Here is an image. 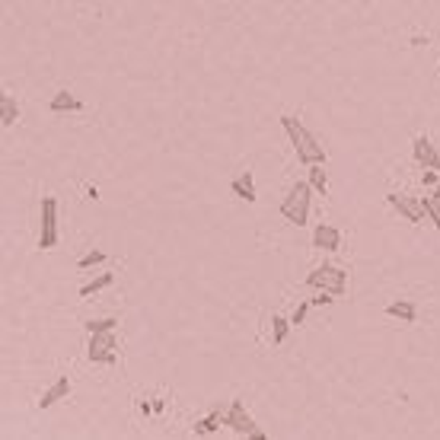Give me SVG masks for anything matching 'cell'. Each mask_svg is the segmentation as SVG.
<instances>
[{"label": "cell", "instance_id": "obj_1", "mask_svg": "<svg viewBox=\"0 0 440 440\" xmlns=\"http://www.w3.org/2000/svg\"><path fill=\"white\" fill-rule=\"evenodd\" d=\"M281 128H284V134L291 138L293 154H297V160H300L303 166L326 163V160H329V156H326V147L319 144V138H316L297 115H287L284 112V115H281Z\"/></svg>", "mask_w": 440, "mask_h": 440}, {"label": "cell", "instance_id": "obj_2", "mask_svg": "<svg viewBox=\"0 0 440 440\" xmlns=\"http://www.w3.org/2000/svg\"><path fill=\"white\" fill-rule=\"evenodd\" d=\"M313 185L310 179H303V182H293L291 192L284 195V201H281V217L293 227H306L310 223V211H313Z\"/></svg>", "mask_w": 440, "mask_h": 440}, {"label": "cell", "instance_id": "obj_3", "mask_svg": "<svg viewBox=\"0 0 440 440\" xmlns=\"http://www.w3.org/2000/svg\"><path fill=\"white\" fill-rule=\"evenodd\" d=\"M306 287L310 291H329L335 297H341V293L348 291V271L341 265H316L306 275Z\"/></svg>", "mask_w": 440, "mask_h": 440}, {"label": "cell", "instance_id": "obj_4", "mask_svg": "<svg viewBox=\"0 0 440 440\" xmlns=\"http://www.w3.org/2000/svg\"><path fill=\"white\" fill-rule=\"evenodd\" d=\"M223 424H227L233 434H239V437H265V431L256 424V418L246 412V405H243V399H233V402L227 405V412H223Z\"/></svg>", "mask_w": 440, "mask_h": 440}, {"label": "cell", "instance_id": "obj_5", "mask_svg": "<svg viewBox=\"0 0 440 440\" xmlns=\"http://www.w3.org/2000/svg\"><path fill=\"white\" fill-rule=\"evenodd\" d=\"M86 360L90 364H119V339L115 332H93L86 345Z\"/></svg>", "mask_w": 440, "mask_h": 440}, {"label": "cell", "instance_id": "obj_6", "mask_svg": "<svg viewBox=\"0 0 440 440\" xmlns=\"http://www.w3.org/2000/svg\"><path fill=\"white\" fill-rule=\"evenodd\" d=\"M61 233H58V198L45 195L42 198V230H38V249H55Z\"/></svg>", "mask_w": 440, "mask_h": 440}, {"label": "cell", "instance_id": "obj_7", "mask_svg": "<svg viewBox=\"0 0 440 440\" xmlns=\"http://www.w3.org/2000/svg\"><path fill=\"white\" fill-rule=\"evenodd\" d=\"M386 204L393 208L395 214L402 220H408V223H424V208H421V201L418 198H412V195H399V192H389L386 195Z\"/></svg>", "mask_w": 440, "mask_h": 440}, {"label": "cell", "instance_id": "obj_8", "mask_svg": "<svg viewBox=\"0 0 440 440\" xmlns=\"http://www.w3.org/2000/svg\"><path fill=\"white\" fill-rule=\"evenodd\" d=\"M412 156H415V163L421 166V169H437L440 173V150H437V144H434L428 134H418V138L412 140Z\"/></svg>", "mask_w": 440, "mask_h": 440}, {"label": "cell", "instance_id": "obj_9", "mask_svg": "<svg viewBox=\"0 0 440 440\" xmlns=\"http://www.w3.org/2000/svg\"><path fill=\"white\" fill-rule=\"evenodd\" d=\"M313 246L322 249V252H339L341 249V230L332 227V223H319L313 230Z\"/></svg>", "mask_w": 440, "mask_h": 440}, {"label": "cell", "instance_id": "obj_10", "mask_svg": "<svg viewBox=\"0 0 440 440\" xmlns=\"http://www.w3.org/2000/svg\"><path fill=\"white\" fill-rule=\"evenodd\" d=\"M67 395H71V376L61 374L55 383H51L45 393H42V399H38V408H51V405H58L61 399H67Z\"/></svg>", "mask_w": 440, "mask_h": 440}, {"label": "cell", "instance_id": "obj_11", "mask_svg": "<svg viewBox=\"0 0 440 440\" xmlns=\"http://www.w3.org/2000/svg\"><path fill=\"white\" fill-rule=\"evenodd\" d=\"M48 112H51V115H67V112H83V102L77 99V93H71V90H58L55 96H51V102H48Z\"/></svg>", "mask_w": 440, "mask_h": 440}, {"label": "cell", "instance_id": "obj_12", "mask_svg": "<svg viewBox=\"0 0 440 440\" xmlns=\"http://www.w3.org/2000/svg\"><path fill=\"white\" fill-rule=\"evenodd\" d=\"M220 428H227V424H223V412H220V408H211L204 418L195 421L192 434L195 437H214V434H220Z\"/></svg>", "mask_w": 440, "mask_h": 440}, {"label": "cell", "instance_id": "obj_13", "mask_svg": "<svg viewBox=\"0 0 440 440\" xmlns=\"http://www.w3.org/2000/svg\"><path fill=\"white\" fill-rule=\"evenodd\" d=\"M386 316L412 326V322H418V303H415V300H402V297H399V300L386 303Z\"/></svg>", "mask_w": 440, "mask_h": 440}, {"label": "cell", "instance_id": "obj_14", "mask_svg": "<svg viewBox=\"0 0 440 440\" xmlns=\"http://www.w3.org/2000/svg\"><path fill=\"white\" fill-rule=\"evenodd\" d=\"M230 192L236 195L239 201H246V204L256 201V182H252V173L243 169L239 175H233V179H230Z\"/></svg>", "mask_w": 440, "mask_h": 440}, {"label": "cell", "instance_id": "obj_15", "mask_svg": "<svg viewBox=\"0 0 440 440\" xmlns=\"http://www.w3.org/2000/svg\"><path fill=\"white\" fill-rule=\"evenodd\" d=\"M0 121H3V128H13L19 121V106L13 93H0Z\"/></svg>", "mask_w": 440, "mask_h": 440}, {"label": "cell", "instance_id": "obj_16", "mask_svg": "<svg viewBox=\"0 0 440 440\" xmlns=\"http://www.w3.org/2000/svg\"><path fill=\"white\" fill-rule=\"evenodd\" d=\"M306 179H310V185H313V192H316V195H329L326 163H313V166H306Z\"/></svg>", "mask_w": 440, "mask_h": 440}, {"label": "cell", "instance_id": "obj_17", "mask_svg": "<svg viewBox=\"0 0 440 440\" xmlns=\"http://www.w3.org/2000/svg\"><path fill=\"white\" fill-rule=\"evenodd\" d=\"M112 284H115V275H112V271H102L99 278H93L90 284L80 287V297L83 300H90V297H96L99 291H106V287H112Z\"/></svg>", "mask_w": 440, "mask_h": 440}, {"label": "cell", "instance_id": "obj_18", "mask_svg": "<svg viewBox=\"0 0 440 440\" xmlns=\"http://www.w3.org/2000/svg\"><path fill=\"white\" fill-rule=\"evenodd\" d=\"M134 418H138V421H150V418H154V393L134 395Z\"/></svg>", "mask_w": 440, "mask_h": 440}, {"label": "cell", "instance_id": "obj_19", "mask_svg": "<svg viewBox=\"0 0 440 440\" xmlns=\"http://www.w3.org/2000/svg\"><path fill=\"white\" fill-rule=\"evenodd\" d=\"M291 326H293V322L284 319V316H278V313L271 316V345H275V348L287 341V332H291Z\"/></svg>", "mask_w": 440, "mask_h": 440}, {"label": "cell", "instance_id": "obj_20", "mask_svg": "<svg viewBox=\"0 0 440 440\" xmlns=\"http://www.w3.org/2000/svg\"><path fill=\"white\" fill-rule=\"evenodd\" d=\"M83 329H86V335H93V332H115V329H119V316H102V319H86V322H83Z\"/></svg>", "mask_w": 440, "mask_h": 440}, {"label": "cell", "instance_id": "obj_21", "mask_svg": "<svg viewBox=\"0 0 440 440\" xmlns=\"http://www.w3.org/2000/svg\"><path fill=\"white\" fill-rule=\"evenodd\" d=\"M418 201H421V208H424V214H428V220H431L434 227L440 230V198H434V195H421Z\"/></svg>", "mask_w": 440, "mask_h": 440}, {"label": "cell", "instance_id": "obj_22", "mask_svg": "<svg viewBox=\"0 0 440 440\" xmlns=\"http://www.w3.org/2000/svg\"><path fill=\"white\" fill-rule=\"evenodd\" d=\"M106 252H102V249H90V252H86V256L80 258V262H77V268H80V271H86V268H96V265H102V262H106Z\"/></svg>", "mask_w": 440, "mask_h": 440}, {"label": "cell", "instance_id": "obj_23", "mask_svg": "<svg viewBox=\"0 0 440 440\" xmlns=\"http://www.w3.org/2000/svg\"><path fill=\"white\" fill-rule=\"evenodd\" d=\"M166 405H169V393H166V389H160V393H154V418H163Z\"/></svg>", "mask_w": 440, "mask_h": 440}, {"label": "cell", "instance_id": "obj_24", "mask_svg": "<svg viewBox=\"0 0 440 440\" xmlns=\"http://www.w3.org/2000/svg\"><path fill=\"white\" fill-rule=\"evenodd\" d=\"M310 306H313L310 300H300V303H297V310L291 313V322H293V326H303V322H306V313H310Z\"/></svg>", "mask_w": 440, "mask_h": 440}, {"label": "cell", "instance_id": "obj_25", "mask_svg": "<svg viewBox=\"0 0 440 440\" xmlns=\"http://www.w3.org/2000/svg\"><path fill=\"white\" fill-rule=\"evenodd\" d=\"M437 182H440V173H437V169H431V166H428V169H421V185L428 188V192H431Z\"/></svg>", "mask_w": 440, "mask_h": 440}, {"label": "cell", "instance_id": "obj_26", "mask_svg": "<svg viewBox=\"0 0 440 440\" xmlns=\"http://www.w3.org/2000/svg\"><path fill=\"white\" fill-rule=\"evenodd\" d=\"M332 300H335V293H329V291H316V297H310L313 306H329Z\"/></svg>", "mask_w": 440, "mask_h": 440}, {"label": "cell", "instance_id": "obj_27", "mask_svg": "<svg viewBox=\"0 0 440 440\" xmlns=\"http://www.w3.org/2000/svg\"><path fill=\"white\" fill-rule=\"evenodd\" d=\"M83 198H86V201H99V188H96L93 182H86L83 185Z\"/></svg>", "mask_w": 440, "mask_h": 440}, {"label": "cell", "instance_id": "obj_28", "mask_svg": "<svg viewBox=\"0 0 440 440\" xmlns=\"http://www.w3.org/2000/svg\"><path fill=\"white\" fill-rule=\"evenodd\" d=\"M421 45H428V36H421V32H415V36H412V48H421Z\"/></svg>", "mask_w": 440, "mask_h": 440}, {"label": "cell", "instance_id": "obj_29", "mask_svg": "<svg viewBox=\"0 0 440 440\" xmlns=\"http://www.w3.org/2000/svg\"><path fill=\"white\" fill-rule=\"evenodd\" d=\"M431 195H434V198H440V182H437V185H434V188H431Z\"/></svg>", "mask_w": 440, "mask_h": 440}]
</instances>
